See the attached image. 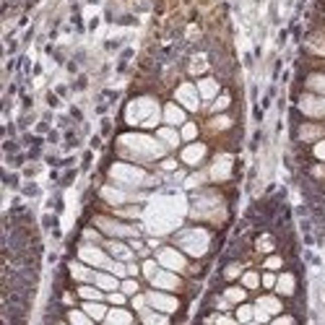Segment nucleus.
I'll list each match as a JSON object with an SVG mask.
<instances>
[{
  "instance_id": "obj_1",
  "label": "nucleus",
  "mask_w": 325,
  "mask_h": 325,
  "mask_svg": "<svg viewBox=\"0 0 325 325\" xmlns=\"http://www.w3.org/2000/svg\"><path fill=\"white\" fill-rule=\"evenodd\" d=\"M120 148H128L125 156L130 159H159L164 153V143L156 141V138H148L141 133H133V135H122L120 138Z\"/></svg>"
},
{
  "instance_id": "obj_19",
  "label": "nucleus",
  "mask_w": 325,
  "mask_h": 325,
  "mask_svg": "<svg viewBox=\"0 0 325 325\" xmlns=\"http://www.w3.org/2000/svg\"><path fill=\"white\" fill-rule=\"evenodd\" d=\"M198 94L203 97V99H213L216 94H219V84H216L213 78H203L198 84Z\"/></svg>"
},
{
  "instance_id": "obj_15",
  "label": "nucleus",
  "mask_w": 325,
  "mask_h": 325,
  "mask_svg": "<svg viewBox=\"0 0 325 325\" xmlns=\"http://www.w3.org/2000/svg\"><path fill=\"white\" fill-rule=\"evenodd\" d=\"M84 309L91 315V320H104L107 317V307L102 304V299H86Z\"/></svg>"
},
{
  "instance_id": "obj_33",
  "label": "nucleus",
  "mask_w": 325,
  "mask_h": 325,
  "mask_svg": "<svg viewBox=\"0 0 325 325\" xmlns=\"http://www.w3.org/2000/svg\"><path fill=\"white\" fill-rule=\"evenodd\" d=\"M253 317H255V307L242 304V307L237 309V320H253Z\"/></svg>"
},
{
  "instance_id": "obj_37",
  "label": "nucleus",
  "mask_w": 325,
  "mask_h": 325,
  "mask_svg": "<svg viewBox=\"0 0 325 325\" xmlns=\"http://www.w3.org/2000/svg\"><path fill=\"white\" fill-rule=\"evenodd\" d=\"M146 304H148V299L143 297V294H133V307H135V309H141V312H143Z\"/></svg>"
},
{
  "instance_id": "obj_12",
  "label": "nucleus",
  "mask_w": 325,
  "mask_h": 325,
  "mask_svg": "<svg viewBox=\"0 0 325 325\" xmlns=\"http://www.w3.org/2000/svg\"><path fill=\"white\" fill-rule=\"evenodd\" d=\"M107 247V253H110V255H115L117 260H133V250H130V247L128 245H122V242H117V239H110V242H107L104 245Z\"/></svg>"
},
{
  "instance_id": "obj_20",
  "label": "nucleus",
  "mask_w": 325,
  "mask_h": 325,
  "mask_svg": "<svg viewBox=\"0 0 325 325\" xmlns=\"http://www.w3.org/2000/svg\"><path fill=\"white\" fill-rule=\"evenodd\" d=\"M258 307L263 309V312H268V315H278V312H281V302H278L276 297H260L258 299Z\"/></svg>"
},
{
  "instance_id": "obj_32",
  "label": "nucleus",
  "mask_w": 325,
  "mask_h": 325,
  "mask_svg": "<svg viewBox=\"0 0 325 325\" xmlns=\"http://www.w3.org/2000/svg\"><path fill=\"white\" fill-rule=\"evenodd\" d=\"M141 320H143V322H167V312L153 315V312H148V309H143V312H141Z\"/></svg>"
},
{
  "instance_id": "obj_38",
  "label": "nucleus",
  "mask_w": 325,
  "mask_h": 325,
  "mask_svg": "<svg viewBox=\"0 0 325 325\" xmlns=\"http://www.w3.org/2000/svg\"><path fill=\"white\" fill-rule=\"evenodd\" d=\"M281 263H284V260L278 258V255H271V258L266 260V268H268V271H276V268H281Z\"/></svg>"
},
{
  "instance_id": "obj_2",
  "label": "nucleus",
  "mask_w": 325,
  "mask_h": 325,
  "mask_svg": "<svg viewBox=\"0 0 325 325\" xmlns=\"http://www.w3.org/2000/svg\"><path fill=\"white\" fill-rule=\"evenodd\" d=\"M180 239V245L185 247L188 253H193V255H203L206 250H208V234L203 229H190V231H182V234L177 237Z\"/></svg>"
},
{
  "instance_id": "obj_16",
  "label": "nucleus",
  "mask_w": 325,
  "mask_h": 325,
  "mask_svg": "<svg viewBox=\"0 0 325 325\" xmlns=\"http://www.w3.org/2000/svg\"><path fill=\"white\" fill-rule=\"evenodd\" d=\"M104 320L110 322V325H122V322H125V325H130V322H133V315L128 312V309L117 307V309H110V312H107V317H104Z\"/></svg>"
},
{
  "instance_id": "obj_43",
  "label": "nucleus",
  "mask_w": 325,
  "mask_h": 325,
  "mask_svg": "<svg viewBox=\"0 0 325 325\" xmlns=\"http://www.w3.org/2000/svg\"><path fill=\"white\" fill-rule=\"evenodd\" d=\"M224 273H226V278H234V276H239V266H229Z\"/></svg>"
},
{
  "instance_id": "obj_9",
  "label": "nucleus",
  "mask_w": 325,
  "mask_h": 325,
  "mask_svg": "<svg viewBox=\"0 0 325 325\" xmlns=\"http://www.w3.org/2000/svg\"><path fill=\"white\" fill-rule=\"evenodd\" d=\"M151 284L156 289H164V291H172V289H180V278H177V271H156V276L151 278Z\"/></svg>"
},
{
  "instance_id": "obj_44",
  "label": "nucleus",
  "mask_w": 325,
  "mask_h": 325,
  "mask_svg": "<svg viewBox=\"0 0 325 325\" xmlns=\"http://www.w3.org/2000/svg\"><path fill=\"white\" fill-rule=\"evenodd\" d=\"M84 237H86V239H91V242H97V239H99V234H97L94 229H86V231H84Z\"/></svg>"
},
{
  "instance_id": "obj_46",
  "label": "nucleus",
  "mask_w": 325,
  "mask_h": 325,
  "mask_svg": "<svg viewBox=\"0 0 325 325\" xmlns=\"http://www.w3.org/2000/svg\"><path fill=\"white\" fill-rule=\"evenodd\" d=\"M128 273H130V276H135V273H138V266H133V263H128Z\"/></svg>"
},
{
  "instance_id": "obj_24",
  "label": "nucleus",
  "mask_w": 325,
  "mask_h": 325,
  "mask_svg": "<svg viewBox=\"0 0 325 325\" xmlns=\"http://www.w3.org/2000/svg\"><path fill=\"white\" fill-rule=\"evenodd\" d=\"M102 195L110 200V203H122V200H130V195L128 193H122V190H115V188H104L102 190Z\"/></svg>"
},
{
  "instance_id": "obj_7",
  "label": "nucleus",
  "mask_w": 325,
  "mask_h": 325,
  "mask_svg": "<svg viewBox=\"0 0 325 325\" xmlns=\"http://www.w3.org/2000/svg\"><path fill=\"white\" fill-rule=\"evenodd\" d=\"M97 226L99 229H104L107 234H115V237H138V229H133V226H125V224H117V221H112V219H97Z\"/></svg>"
},
{
  "instance_id": "obj_35",
  "label": "nucleus",
  "mask_w": 325,
  "mask_h": 325,
  "mask_svg": "<svg viewBox=\"0 0 325 325\" xmlns=\"http://www.w3.org/2000/svg\"><path fill=\"white\" fill-rule=\"evenodd\" d=\"M120 289H122V291H125V294H128V297H133V294H138V284L133 281V278H125V281H122V284H120Z\"/></svg>"
},
{
  "instance_id": "obj_45",
  "label": "nucleus",
  "mask_w": 325,
  "mask_h": 325,
  "mask_svg": "<svg viewBox=\"0 0 325 325\" xmlns=\"http://www.w3.org/2000/svg\"><path fill=\"white\" fill-rule=\"evenodd\" d=\"M273 322H278V325H289V322H294V317H289V315H284V317H276Z\"/></svg>"
},
{
  "instance_id": "obj_13",
  "label": "nucleus",
  "mask_w": 325,
  "mask_h": 325,
  "mask_svg": "<svg viewBox=\"0 0 325 325\" xmlns=\"http://www.w3.org/2000/svg\"><path fill=\"white\" fill-rule=\"evenodd\" d=\"M94 284L102 289V291H115L120 289V281H117V276L110 271V273H94Z\"/></svg>"
},
{
  "instance_id": "obj_6",
  "label": "nucleus",
  "mask_w": 325,
  "mask_h": 325,
  "mask_svg": "<svg viewBox=\"0 0 325 325\" xmlns=\"http://www.w3.org/2000/svg\"><path fill=\"white\" fill-rule=\"evenodd\" d=\"M156 260H159V266H164V268H169V271H182L188 263H185V258L177 253V250H172V247H161L159 250V255H156Z\"/></svg>"
},
{
  "instance_id": "obj_10",
  "label": "nucleus",
  "mask_w": 325,
  "mask_h": 325,
  "mask_svg": "<svg viewBox=\"0 0 325 325\" xmlns=\"http://www.w3.org/2000/svg\"><path fill=\"white\" fill-rule=\"evenodd\" d=\"M302 110L312 117H325V97H304Z\"/></svg>"
},
{
  "instance_id": "obj_34",
  "label": "nucleus",
  "mask_w": 325,
  "mask_h": 325,
  "mask_svg": "<svg viewBox=\"0 0 325 325\" xmlns=\"http://www.w3.org/2000/svg\"><path fill=\"white\" fill-rule=\"evenodd\" d=\"M226 302H242L245 299V289H226Z\"/></svg>"
},
{
  "instance_id": "obj_21",
  "label": "nucleus",
  "mask_w": 325,
  "mask_h": 325,
  "mask_svg": "<svg viewBox=\"0 0 325 325\" xmlns=\"http://www.w3.org/2000/svg\"><path fill=\"white\" fill-rule=\"evenodd\" d=\"M70 273L75 281H94V273H91L86 266H81V263H70Z\"/></svg>"
},
{
  "instance_id": "obj_18",
  "label": "nucleus",
  "mask_w": 325,
  "mask_h": 325,
  "mask_svg": "<svg viewBox=\"0 0 325 325\" xmlns=\"http://www.w3.org/2000/svg\"><path fill=\"white\" fill-rule=\"evenodd\" d=\"M156 138H159V141L167 146V148H175L180 141H182V135L180 133H175L172 128H159V133H156Z\"/></svg>"
},
{
  "instance_id": "obj_27",
  "label": "nucleus",
  "mask_w": 325,
  "mask_h": 325,
  "mask_svg": "<svg viewBox=\"0 0 325 325\" xmlns=\"http://www.w3.org/2000/svg\"><path fill=\"white\" fill-rule=\"evenodd\" d=\"M141 271H143V276L151 281V278L156 276V271H159V260H146L143 266H141Z\"/></svg>"
},
{
  "instance_id": "obj_23",
  "label": "nucleus",
  "mask_w": 325,
  "mask_h": 325,
  "mask_svg": "<svg viewBox=\"0 0 325 325\" xmlns=\"http://www.w3.org/2000/svg\"><path fill=\"white\" fill-rule=\"evenodd\" d=\"M78 297H81V299H102L104 294H102V289H99L97 284H94V286L81 284V286H78Z\"/></svg>"
},
{
  "instance_id": "obj_29",
  "label": "nucleus",
  "mask_w": 325,
  "mask_h": 325,
  "mask_svg": "<svg viewBox=\"0 0 325 325\" xmlns=\"http://www.w3.org/2000/svg\"><path fill=\"white\" fill-rule=\"evenodd\" d=\"M110 271H112L115 276H120V278H125V276H130V273H128V266H125V260H112V266H110Z\"/></svg>"
},
{
  "instance_id": "obj_41",
  "label": "nucleus",
  "mask_w": 325,
  "mask_h": 325,
  "mask_svg": "<svg viewBox=\"0 0 325 325\" xmlns=\"http://www.w3.org/2000/svg\"><path fill=\"white\" fill-rule=\"evenodd\" d=\"M315 156H317L320 161H325V141H320V143L315 146Z\"/></svg>"
},
{
  "instance_id": "obj_31",
  "label": "nucleus",
  "mask_w": 325,
  "mask_h": 325,
  "mask_svg": "<svg viewBox=\"0 0 325 325\" xmlns=\"http://www.w3.org/2000/svg\"><path fill=\"white\" fill-rule=\"evenodd\" d=\"M125 297H128V294L122 291V289H120V291H117V289H115V291H107V299H110L112 304H117V307L125 304Z\"/></svg>"
},
{
  "instance_id": "obj_28",
  "label": "nucleus",
  "mask_w": 325,
  "mask_h": 325,
  "mask_svg": "<svg viewBox=\"0 0 325 325\" xmlns=\"http://www.w3.org/2000/svg\"><path fill=\"white\" fill-rule=\"evenodd\" d=\"M182 141H195V135H198V128H195V122H185L182 125Z\"/></svg>"
},
{
  "instance_id": "obj_3",
  "label": "nucleus",
  "mask_w": 325,
  "mask_h": 325,
  "mask_svg": "<svg viewBox=\"0 0 325 325\" xmlns=\"http://www.w3.org/2000/svg\"><path fill=\"white\" fill-rule=\"evenodd\" d=\"M78 258L86 263V266L104 268V271H110V266H112V258L107 255L104 250H99V247H94V245H86V247H81V250H78Z\"/></svg>"
},
{
  "instance_id": "obj_25",
  "label": "nucleus",
  "mask_w": 325,
  "mask_h": 325,
  "mask_svg": "<svg viewBox=\"0 0 325 325\" xmlns=\"http://www.w3.org/2000/svg\"><path fill=\"white\" fill-rule=\"evenodd\" d=\"M242 286H245V289H258V286H260V276L253 273V271L242 273Z\"/></svg>"
},
{
  "instance_id": "obj_30",
  "label": "nucleus",
  "mask_w": 325,
  "mask_h": 325,
  "mask_svg": "<svg viewBox=\"0 0 325 325\" xmlns=\"http://www.w3.org/2000/svg\"><path fill=\"white\" fill-rule=\"evenodd\" d=\"M309 89H315L317 94L325 97V75H312V78H309Z\"/></svg>"
},
{
  "instance_id": "obj_36",
  "label": "nucleus",
  "mask_w": 325,
  "mask_h": 325,
  "mask_svg": "<svg viewBox=\"0 0 325 325\" xmlns=\"http://www.w3.org/2000/svg\"><path fill=\"white\" fill-rule=\"evenodd\" d=\"M320 135V128H315V125H304L302 128V138L304 141H309V138H317Z\"/></svg>"
},
{
  "instance_id": "obj_14",
  "label": "nucleus",
  "mask_w": 325,
  "mask_h": 325,
  "mask_svg": "<svg viewBox=\"0 0 325 325\" xmlns=\"http://www.w3.org/2000/svg\"><path fill=\"white\" fill-rule=\"evenodd\" d=\"M164 120H167V125H185V112H182V107L167 104V107H164Z\"/></svg>"
},
{
  "instance_id": "obj_5",
  "label": "nucleus",
  "mask_w": 325,
  "mask_h": 325,
  "mask_svg": "<svg viewBox=\"0 0 325 325\" xmlns=\"http://www.w3.org/2000/svg\"><path fill=\"white\" fill-rule=\"evenodd\" d=\"M112 180H117V182H128V185H141V182H146V175L141 172V169H135V167L115 164V167H112Z\"/></svg>"
},
{
  "instance_id": "obj_8",
  "label": "nucleus",
  "mask_w": 325,
  "mask_h": 325,
  "mask_svg": "<svg viewBox=\"0 0 325 325\" xmlns=\"http://www.w3.org/2000/svg\"><path fill=\"white\" fill-rule=\"evenodd\" d=\"M177 102H180L182 107H188L190 112H195V110H198V104H200V94H198V89H195V86H190V84H182V86L177 89Z\"/></svg>"
},
{
  "instance_id": "obj_26",
  "label": "nucleus",
  "mask_w": 325,
  "mask_h": 325,
  "mask_svg": "<svg viewBox=\"0 0 325 325\" xmlns=\"http://www.w3.org/2000/svg\"><path fill=\"white\" fill-rule=\"evenodd\" d=\"M68 320H70V322H75V325H91V315L86 312V309H84V312L73 309V312L68 315Z\"/></svg>"
},
{
  "instance_id": "obj_40",
  "label": "nucleus",
  "mask_w": 325,
  "mask_h": 325,
  "mask_svg": "<svg viewBox=\"0 0 325 325\" xmlns=\"http://www.w3.org/2000/svg\"><path fill=\"white\" fill-rule=\"evenodd\" d=\"M226 104H229V97L224 94V97H219V99H216V104H213V110H216V112H219V110H224V107H226Z\"/></svg>"
},
{
  "instance_id": "obj_42",
  "label": "nucleus",
  "mask_w": 325,
  "mask_h": 325,
  "mask_svg": "<svg viewBox=\"0 0 325 325\" xmlns=\"http://www.w3.org/2000/svg\"><path fill=\"white\" fill-rule=\"evenodd\" d=\"M271 247H273V239H268V237H263L258 242V250H271Z\"/></svg>"
},
{
  "instance_id": "obj_4",
  "label": "nucleus",
  "mask_w": 325,
  "mask_h": 325,
  "mask_svg": "<svg viewBox=\"0 0 325 325\" xmlns=\"http://www.w3.org/2000/svg\"><path fill=\"white\" fill-rule=\"evenodd\" d=\"M146 299H148V304H151L153 309H159V312H167V315L177 312V307H180V302H177L175 297H169V294H164V289H161V291H148Z\"/></svg>"
},
{
  "instance_id": "obj_22",
  "label": "nucleus",
  "mask_w": 325,
  "mask_h": 325,
  "mask_svg": "<svg viewBox=\"0 0 325 325\" xmlns=\"http://www.w3.org/2000/svg\"><path fill=\"white\" fill-rule=\"evenodd\" d=\"M276 289L281 294H294V276L291 273H284L276 278Z\"/></svg>"
},
{
  "instance_id": "obj_39",
  "label": "nucleus",
  "mask_w": 325,
  "mask_h": 325,
  "mask_svg": "<svg viewBox=\"0 0 325 325\" xmlns=\"http://www.w3.org/2000/svg\"><path fill=\"white\" fill-rule=\"evenodd\" d=\"M260 284H263V286H268V289H273V286H276V276H273V273L268 271L266 276L260 278Z\"/></svg>"
},
{
  "instance_id": "obj_11",
  "label": "nucleus",
  "mask_w": 325,
  "mask_h": 325,
  "mask_svg": "<svg viewBox=\"0 0 325 325\" xmlns=\"http://www.w3.org/2000/svg\"><path fill=\"white\" fill-rule=\"evenodd\" d=\"M206 156V146L203 143H190L188 148L182 151V161L185 164H200Z\"/></svg>"
},
{
  "instance_id": "obj_17",
  "label": "nucleus",
  "mask_w": 325,
  "mask_h": 325,
  "mask_svg": "<svg viewBox=\"0 0 325 325\" xmlns=\"http://www.w3.org/2000/svg\"><path fill=\"white\" fill-rule=\"evenodd\" d=\"M229 169H231V159L229 156H221L219 161L211 167V177L213 180H226L229 177Z\"/></svg>"
}]
</instances>
